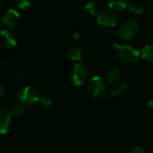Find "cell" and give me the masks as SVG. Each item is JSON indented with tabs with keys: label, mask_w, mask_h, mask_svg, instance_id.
Listing matches in <instances>:
<instances>
[{
	"label": "cell",
	"mask_w": 153,
	"mask_h": 153,
	"mask_svg": "<svg viewBox=\"0 0 153 153\" xmlns=\"http://www.w3.org/2000/svg\"><path fill=\"white\" fill-rule=\"evenodd\" d=\"M128 85L125 81H116L110 89V94L114 97L121 96L127 90Z\"/></svg>",
	"instance_id": "8fae6325"
},
{
	"label": "cell",
	"mask_w": 153,
	"mask_h": 153,
	"mask_svg": "<svg viewBox=\"0 0 153 153\" xmlns=\"http://www.w3.org/2000/svg\"><path fill=\"white\" fill-rule=\"evenodd\" d=\"M88 94L94 98H103L108 92L105 81L99 76H95L89 79L88 84Z\"/></svg>",
	"instance_id": "6da1fadb"
},
{
	"label": "cell",
	"mask_w": 153,
	"mask_h": 153,
	"mask_svg": "<svg viewBox=\"0 0 153 153\" xmlns=\"http://www.w3.org/2000/svg\"><path fill=\"white\" fill-rule=\"evenodd\" d=\"M85 9L89 13V15L91 16H97L100 12V9H99V6L97 5V2L93 1V0H91V1L88 2L85 6Z\"/></svg>",
	"instance_id": "9a60e30c"
},
{
	"label": "cell",
	"mask_w": 153,
	"mask_h": 153,
	"mask_svg": "<svg viewBox=\"0 0 153 153\" xmlns=\"http://www.w3.org/2000/svg\"><path fill=\"white\" fill-rule=\"evenodd\" d=\"M3 23H2V21H0V29H1V25H2Z\"/></svg>",
	"instance_id": "d4e9b609"
},
{
	"label": "cell",
	"mask_w": 153,
	"mask_h": 153,
	"mask_svg": "<svg viewBox=\"0 0 153 153\" xmlns=\"http://www.w3.org/2000/svg\"><path fill=\"white\" fill-rule=\"evenodd\" d=\"M119 76H120V69L118 68H113L107 72L105 76V81L109 84L114 83L118 79Z\"/></svg>",
	"instance_id": "5bb4252c"
},
{
	"label": "cell",
	"mask_w": 153,
	"mask_h": 153,
	"mask_svg": "<svg viewBox=\"0 0 153 153\" xmlns=\"http://www.w3.org/2000/svg\"><path fill=\"white\" fill-rule=\"evenodd\" d=\"M128 9L130 10V12H131L132 14H135V15H141L144 12L143 6L139 2L130 3L128 6Z\"/></svg>",
	"instance_id": "2e32d148"
},
{
	"label": "cell",
	"mask_w": 153,
	"mask_h": 153,
	"mask_svg": "<svg viewBox=\"0 0 153 153\" xmlns=\"http://www.w3.org/2000/svg\"><path fill=\"white\" fill-rule=\"evenodd\" d=\"M106 36L108 37V38H114V37H115V35H118V33H117V32H115L114 30H113V29H108L107 31H106Z\"/></svg>",
	"instance_id": "ffe728a7"
},
{
	"label": "cell",
	"mask_w": 153,
	"mask_h": 153,
	"mask_svg": "<svg viewBox=\"0 0 153 153\" xmlns=\"http://www.w3.org/2000/svg\"><path fill=\"white\" fill-rule=\"evenodd\" d=\"M139 32V23L134 19H128L121 24L117 30L118 36L123 41L132 40Z\"/></svg>",
	"instance_id": "3957f363"
},
{
	"label": "cell",
	"mask_w": 153,
	"mask_h": 153,
	"mask_svg": "<svg viewBox=\"0 0 153 153\" xmlns=\"http://www.w3.org/2000/svg\"><path fill=\"white\" fill-rule=\"evenodd\" d=\"M39 102L42 104V105H43L45 107H50L52 105V100L50 97H41Z\"/></svg>",
	"instance_id": "d6986e66"
},
{
	"label": "cell",
	"mask_w": 153,
	"mask_h": 153,
	"mask_svg": "<svg viewBox=\"0 0 153 153\" xmlns=\"http://www.w3.org/2000/svg\"><path fill=\"white\" fill-rule=\"evenodd\" d=\"M88 76V67L83 63H76L73 67L72 72H71V79L75 86H81L83 85Z\"/></svg>",
	"instance_id": "8992f818"
},
{
	"label": "cell",
	"mask_w": 153,
	"mask_h": 153,
	"mask_svg": "<svg viewBox=\"0 0 153 153\" xmlns=\"http://www.w3.org/2000/svg\"><path fill=\"white\" fill-rule=\"evenodd\" d=\"M9 111L11 112L12 115H22L25 113V109L22 104H13L10 106Z\"/></svg>",
	"instance_id": "e0dca14e"
},
{
	"label": "cell",
	"mask_w": 153,
	"mask_h": 153,
	"mask_svg": "<svg viewBox=\"0 0 153 153\" xmlns=\"http://www.w3.org/2000/svg\"><path fill=\"white\" fill-rule=\"evenodd\" d=\"M18 100L19 102L27 106H31L35 105L37 102L40 101V95L39 92L33 87L26 86L21 88L18 92Z\"/></svg>",
	"instance_id": "277c9868"
},
{
	"label": "cell",
	"mask_w": 153,
	"mask_h": 153,
	"mask_svg": "<svg viewBox=\"0 0 153 153\" xmlns=\"http://www.w3.org/2000/svg\"><path fill=\"white\" fill-rule=\"evenodd\" d=\"M4 1H5V0H0V6H2V5H3Z\"/></svg>",
	"instance_id": "cb8c5ba5"
},
{
	"label": "cell",
	"mask_w": 153,
	"mask_h": 153,
	"mask_svg": "<svg viewBox=\"0 0 153 153\" xmlns=\"http://www.w3.org/2000/svg\"><path fill=\"white\" fill-rule=\"evenodd\" d=\"M4 93H5V89H4V87L0 84V97L1 96H3L4 95Z\"/></svg>",
	"instance_id": "603a6c76"
},
{
	"label": "cell",
	"mask_w": 153,
	"mask_h": 153,
	"mask_svg": "<svg viewBox=\"0 0 153 153\" xmlns=\"http://www.w3.org/2000/svg\"><path fill=\"white\" fill-rule=\"evenodd\" d=\"M68 56L71 60H76V61H79L82 59L83 56V52L82 50L78 47V46H73L71 47L68 51Z\"/></svg>",
	"instance_id": "7c38bea8"
},
{
	"label": "cell",
	"mask_w": 153,
	"mask_h": 153,
	"mask_svg": "<svg viewBox=\"0 0 153 153\" xmlns=\"http://www.w3.org/2000/svg\"><path fill=\"white\" fill-rule=\"evenodd\" d=\"M141 57L145 61L153 64V44H148L142 49Z\"/></svg>",
	"instance_id": "4fadbf2b"
},
{
	"label": "cell",
	"mask_w": 153,
	"mask_h": 153,
	"mask_svg": "<svg viewBox=\"0 0 153 153\" xmlns=\"http://www.w3.org/2000/svg\"><path fill=\"white\" fill-rule=\"evenodd\" d=\"M114 48L116 51L118 59L123 62L131 63L140 58V51L131 46L114 43Z\"/></svg>",
	"instance_id": "7a4b0ae2"
},
{
	"label": "cell",
	"mask_w": 153,
	"mask_h": 153,
	"mask_svg": "<svg viewBox=\"0 0 153 153\" xmlns=\"http://www.w3.org/2000/svg\"><path fill=\"white\" fill-rule=\"evenodd\" d=\"M131 153H146L145 149L140 147V146H136L135 148H133V149L131 150Z\"/></svg>",
	"instance_id": "44dd1931"
},
{
	"label": "cell",
	"mask_w": 153,
	"mask_h": 153,
	"mask_svg": "<svg viewBox=\"0 0 153 153\" xmlns=\"http://www.w3.org/2000/svg\"><path fill=\"white\" fill-rule=\"evenodd\" d=\"M17 44V39L16 35L9 31V29L7 30H1L0 31V46L5 49H13Z\"/></svg>",
	"instance_id": "ba28073f"
},
{
	"label": "cell",
	"mask_w": 153,
	"mask_h": 153,
	"mask_svg": "<svg viewBox=\"0 0 153 153\" xmlns=\"http://www.w3.org/2000/svg\"><path fill=\"white\" fill-rule=\"evenodd\" d=\"M148 107L149 109H153V97L149 100V102H148Z\"/></svg>",
	"instance_id": "7402d4cb"
},
{
	"label": "cell",
	"mask_w": 153,
	"mask_h": 153,
	"mask_svg": "<svg viewBox=\"0 0 153 153\" xmlns=\"http://www.w3.org/2000/svg\"><path fill=\"white\" fill-rule=\"evenodd\" d=\"M97 22L100 25L105 27H114L118 25L120 18L117 13L112 9L100 11L97 16Z\"/></svg>",
	"instance_id": "5b68a950"
},
{
	"label": "cell",
	"mask_w": 153,
	"mask_h": 153,
	"mask_svg": "<svg viewBox=\"0 0 153 153\" xmlns=\"http://www.w3.org/2000/svg\"><path fill=\"white\" fill-rule=\"evenodd\" d=\"M129 4H130L129 0H109L108 1L109 8L115 12L123 11L128 8Z\"/></svg>",
	"instance_id": "30bf717a"
},
{
	"label": "cell",
	"mask_w": 153,
	"mask_h": 153,
	"mask_svg": "<svg viewBox=\"0 0 153 153\" xmlns=\"http://www.w3.org/2000/svg\"><path fill=\"white\" fill-rule=\"evenodd\" d=\"M21 20L20 14L17 10L14 8L7 9L2 16V23L3 25L9 30L15 29L18 26Z\"/></svg>",
	"instance_id": "52a82bcc"
},
{
	"label": "cell",
	"mask_w": 153,
	"mask_h": 153,
	"mask_svg": "<svg viewBox=\"0 0 153 153\" xmlns=\"http://www.w3.org/2000/svg\"><path fill=\"white\" fill-rule=\"evenodd\" d=\"M15 2L19 8L25 9L30 7L35 2V0H15Z\"/></svg>",
	"instance_id": "ac0fdd59"
},
{
	"label": "cell",
	"mask_w": 153,
	"mask_h": 153,
	"mask_svg": "<svg viewBox=\"0 0 153 153\" xmlns=\"http://www.w3.org/2000/svg\"><path fill=\"white\" fill-rule=\"evenodd\" d=\"M12 114L9 109H0V134L5 135L9 130Z\"/></svg>",
	"instance_id": "9c48e42d"
}]
</instances>
